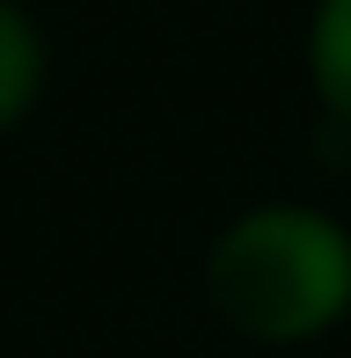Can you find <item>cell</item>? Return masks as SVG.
Listing matches in <instances>:
<instances>
[{
  "mask_svg": "<svg viewBox=\"0 0 351 358\" xmlns=\"http://www.w3.org/2000/svg\"><path fill=\"white\" fill-rule=\"evenodd\" d=\"M198 292L242 344H322L329 329H351V227L300 198L242 205L205 241Z\"/></svg>",
  "mask_w": 351,
  "mask_h": 358,
  "instance_id": "cell-1",
  "label": "cell"
},
{
  "mask_svg": "<svg viewBox=\"0 0 351 358\" xmlns=\"http://www.w3.org/2000/svg\"><path fill=\"white\" fill-rule=\"evenodd\" d=\"M44 73H52V52H44V29L22 0H0V139L44 103Z\"/></svg>",
  "mask_w": 351,
  "mask_h": 358,
  "instance_id": "cell-2",
  "label": "cell"
},
{
  "mask_svg": "<svg viewBox=\"0 0 351 358\" xmlns=\"http://www.w3.org/2000/svg\"><path fill=\"white\" fill-rule=\"evenodd\" d=\"M308 88L337 124H351V0H315V15H308Z\"/></svg>",
  "mask_w": 351,
  "mask_h": 358,
  "instance_id": "cell-3",
  "label": "cell"
}]
</instances>
